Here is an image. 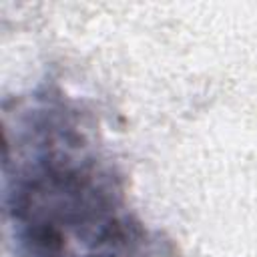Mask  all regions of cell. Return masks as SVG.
I'll return each instance as SVG.
<instances>
[{
	"mask_svg": "<svg viewBox=\"0 0 257 257\" xmlns=\"http://www.w3.org/2000/svg\"><path fill=\"white\" fill-rule=\"evenodd\" d=\"M88 114L42 86L4 108V219L16 257H161Z\"/></svg>",
	"mask_w": 257,
	"mask_h": 257,
	"instance_id": "1",
	"label": "cell"
}]
</instances>
